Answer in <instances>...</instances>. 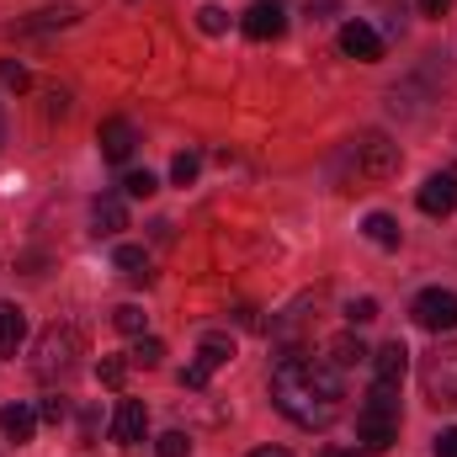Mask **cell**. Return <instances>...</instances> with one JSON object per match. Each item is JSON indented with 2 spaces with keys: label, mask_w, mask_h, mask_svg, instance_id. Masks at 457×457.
Masks as SVG:
<instances>
[{
  "label": "cell",
  "mask_w": 457,
  "mask_h": 457,
  "mask_svg": "<svg viewBox=\"0 0 457 457\" xmlns=\"http://www.w3.org/2000/svg\"><path fill=\"white\" fill-rule=\"evenodd\" d=\"M271 404L303 431L336 426L345 410L341 367H330L325 356H282L277 372H271Z\"/></svg>",
  "instance_id": "obj_1"
},
{
  "label": "cell",
  "mask_w": 457,
  "mask_h": 457,
  "mask_svg": "<svg viewBox=\"0 0 457 457\" xmlns=\"http://www.w3.org/2000/svg\"><path fill=\"white\" fill-rule=\"evenodd\" d=\"M356 442H361V453H372V457L388 453L399 442V388L372 383V394H367V404L356 415Z\"/></svg>",
  "instance_id": "obj_2"
},
{
  "label": "cell",
  "mask_w": 457,
  "mask_h": 457,
  "mask_svg": "<svg viewBox=\"0 0 457 457\" xmlns=\"http://www.w3.org/2000/svg\"><path fill=\"white\" fill-rule=\"evenodd\" d=\"M80 356H86V336L75 325H48L32 345V372L37 378H64V372H75Z\"/></svg>",
  "instance_id": "obj_3"
},
{
  "label": "cell",
  "mask_w": 457,
  "mask_h": 457,
  "mask_svg": "<svg viewBox=\"0 0 457 457\" xmlns=\"http://www.w3.org/2000/svg\"><path fill=\"white\" fill-rule=\"evenodd\" d=\"M420 388L436 410H457V341H442L420 361Z\"/></svg>",
  "instance_id": "obj_4"
},
{
  "label": "cell",
  "mask_w": 457,
  "mask_h": 457,
  "mask_svg": "<svg viewBox=\"0 0 457 457\" xmlns=\"http://www.w3.org/2000/svg\"><path fill=\"white\" fill-rule=\"evenodd\" d=\"M351 160H356V176H361V181H388V176H399V165H404V154H399V144H394L388 133H361V138L351 144Z\"/></svg>",
  "instance_id": "obj_5"
},
{
  "label": "cell",
  "mask_w": 457,
  "mask_h": 457,
  "mask_svg": "<svg viewBox=\"0 0 457 457\" xmlns=\"http://www.w3.org/2000/svg\"><path fill=\"white\" fill-rule=\"evenodd\" d=\"M234 361V336L228 330H208L203 341H197V361L181 372V388H192V394H203L208 383H213V372Z\"/></svg>",
  "instance_id": "obj_6"
},
{
  "label": "cell",
  "mask_w": 457,
  "mask_h": 457,
  "mask_svg": "<svg viewBox=\"0 0 457 457\" xmlns=\"http://www.w3.org/2000/svg\"><path fill=\"white\" fill-rule=\"evenodd\" d=\"M410 320H415L420 330H431V336L457 330V293L453 287H426V293L410 303Z\"/></svg>",
  "instance_id": "obj_7"
},
{
  "label": "cell",
  "mask_w": 457,
  "mask_h": 457,
  "mask_svg": "<svg viewBox=\"0 0 457 457\" xmlns=\"http://www.w3.org/2000/svg\"><path fill=\"white\" fill-rule=\"evenodd\" d=\"M420 213H431V219H447L457 213V176L453 170H436V176H426V187H420Z\"/></svg>",
  "instance_id": "obj_8"
},
{
  "label": "cell",
  "mask_w": 457,
  "mask_h": 457,
  "mask_svg": "<svg viewBox=\"0 0 457 457\" xmlns=\"http://www.w3.org/2000/svg\"><path fill=\"white\" fill-rule=\"evenodd\" d=\"M367 361H372V383L399 388V383H404V372H410V345H404V341H388V345H378Z\"/></svg>",
  "instance_id": "obj_9"
},
{
  "label": "cell",
  "mask_w": 457,
  "mask_h": 457,
  "mask_svg": "<svg viewBox=\"0 0 457 457\" xmlns=\"http://www.w3.org/2000/svg\"><path fill=\"white\" fill-rule=\"evenodd\" d=\"M96 144H102V160H112V165H122L133 149H138V128L128 122V117H107L102 128H96Z\"/></svg>",
  "instance_id": "obj_10"
},
{
  "label": "cell",
  "mask_w": 457,
  "mask_h": 457,
  "mask_svg": "<svg viewBox=\"0 0 457 457\" xmlns=\"http://www.w3.org/2000/svg\"><path fill=\"white\" fill-rule=\"evenodd\" d=\"M341 54L356 59V64H378V59H383V37H378L367 21H345L341 27Z\"/></svg>",
  "instance_id": "obj_11"
},
{
  "label": "cell",
  "mask_w": 457,
  "mask_h": 457,
  "mask_svg": "<svg viewBox=\"0 0 457 457\" xmlns=\"http://www.w3.org/2000/svg\"><path fill=\"white\" fill-rule=\"evenodd\" d=\"M144 431H149V410L138 404V399H122L112 415V442L117 447H138L144 442Z\"/></svg>",
  "instance_id": "obj_12"
},
{
  "label": "cell",
  "mask_w": 457,
  "mask_h": 457,
  "mask_svg": "<svg viewBox=\"0 0 457 457\" xmlns=\"http://www.w3.org/2000/svg\"><path fill=\"white\" fill-rule=\"evenodd\" d=\"M239 27H245V37L271 43V37H282V32H287V16H282L277 5H266V0H261V5H250V11H245V21H239Z\"/></svg>",
  "instance_id": "obj_13"
},
{
  "label": "cell",
  "mask_w": 457,
  "mask_h": 457,
  "mask_svg": "<svg viewBox=\"0 0 457 457\" xmlns=\"http://www.w3.org/2000/svg\"><path fill=\"white\" fill-rule=\"evenodd\" d=\"M122 228H128V208H122V197H112V192L96 197V203H91V234H107V239H112V234H122Z\"/></svg>",
  "instance_id": "obj_14"
},
{
  "label": "cell",
  "mask_w": 457,
  "mask_h": 457,
  "mask_svg": "<svg viewBox=\"0 0 457 457\" xmlns=\"http://www.w3.org/2000/svg\"><path fill=\"white\" fill-rule=\"evenodd\" d=\"M0 431H5V442H32V431H37V410H27V404H5L0 410Z\"/></svg>",
  "instance_id": "obj_15"
},
{
  "label": "cell",
  "mask_w": 457,
  "mask_h": 457,
  "mask_svg": "<svg viewBox=\"0 0 457 457\" xmlns=\"http://www.w3.org/2000/svg\"><path fill=\"white\" fill-rule=\"evenodd\" d=\"M27 341V314L16 303H0V356H16Z\"/></svg>",
  "instance_id": "obj_16"
},
{
  "label": "cell",
  "mask_w": 457,
  "mask_h": 457,
  "mask_svg": "<svg viewBox=\"0 0 457 457\" xmlns=\"http://www.w3.org/2000/svg\"><path fill=\"white\" fill-rule=\"evenodd\" d=\"M361 234H367L378 250H399V239H404V228H399L394 213H367V219H361Z\"/></svg>",
  "instance_id": "obj_17"
},
{
  "label": "cell",
  "mask_w": 457,
  "mask_h": 457,
  "mask_svg": "<svg viewBox=\"0 0 457 457\" xmlns=\"http://www.w3.org/2000/svg\"><path fill=\"white\" fill-rule=\"evenodd\" d=\"M112 266L128 277V282H149V255H144V245H117Z\"/></svg>",
  "instance_id": "obj_18"
},
{
  "label": "cell",
  "mask_w": 457,
  "mask_h": 457,
  "mask_svg": "<svg viewBox=\"0 0 457 457\" xmlns=\"http://www.w3.org/2000/svg\"><path fill=\"white\" fill-rule=\"evenodd\" d=\"M367 356H372V351L356 341V336H336V341H330V367H361Z\"/></svg>",
  "instance_id": "obj_19"
},
{
  "label": "cell",
  "mask_w": 457,
  "mask_h": 457,
  "mask_svg": "<svg viewBox=\"0 0 457 457\" xmlns=\"http://www.w3.org/2000/svg\"><path fill=\"white\" fill-rule=\"evenodd\" d=\"M80 11L75 5H48V11H37L32 21H21V32H48V27H70Z\"/></svg>",
  "instance_id": "obj_20"
},
{
  "label": "cell",
  "mask_w": 457,
  "mask_h": 457,
  "mask_svg": "<svg viewBox=\"0 0 457 457\" xmlns=\"http://www.w3.org/2000/svg\"><path fill=\"white\" fill-rule=\"evenodd\" d=\"M197 170H203V154H192V149H181V154L170 160V181H176V187H192Z\"/></svg>",
  "instance_id": "obj_21"
},
{
  "label": "cell",
  "mask_w": 457,
  "mask_h": 457,
  "mask_svg": "<svg viewBox=\"0 0 457 457\" xmlns=\"http://www.w3.org/2000/svg\"><path fill=\"white\" fill-rule=\"evenodd\" d=\"M144 320H149V314H144L138 303H122V309H112V325L122 330V336H144Z\"/></svg>",
  "instance_id": "obj_22"
},
{
  "label": "cell",
  "mask_w": 457,
  "mask_h": 457,
  "mask_svg": "<svg viewBox=\"0 0 457 457\" xmlns=\"http://www.w3.org/2000/svg\"><path fill=\"white\" fill-rule=\"evenodd\" d=\"M160 356H165V345L154 341V336H138V345L128 351V361H133V367H160Z\"/></svg>",
  "instance_id": "obj_23"
},
{
  "label": "cell",
  "mask_w": 457,
  "mask_h": 457,
  "mask_svg": "<svg viewBox=\"0 0 457 457\" xmlns=\"http://www.w3.org/2000/svg\"><path fill=\"white\" fill-rule=\"evenodd\" d=\"M122 192H128V197H154L160 181H154L149 170H128V176H122Z\"/></svg>",
  "instance_id": "obj_24"
},
{
  "label": "cell",
  "mask_w": 457,
  "mask_h": 457,
  "mask_svg": "<svg viewBox=\"0 0 457 457\" xmlns=\"http://www.w3.org/2000/svg\"><path fill=\"white\" fill-rule=\"evenodd\" d=\"M154 453L160 457H192V436H187V431H165V436L154 442Z\"/></svg>",
  "instance_id": "obj_25"
},
{
  "label": "cell",
  "mask_w": 457,
  "mask_h": 457,
  "mask_svg": "<svg viewBox=\"0 0 457 457\" xmlns=\"http://www.w3.org/2000/svg\"><path fill=\"white\" fill-rule=\"evenodd\" d=\"M197 27H203L208 37H219V32H228V11L224 5H203V11H197Z\"/></svg>",
  "instance_id": "obj_26"
},
{
  "label": "cell",
  "mask_w": 457,
  "mask_h": 457,
  "mask_svg": "<svg viewBox=\"0 0 457 457\" xmlns=\"http://www.w3.org/2000/svg\"><path fill=\"white\" fill-rule=\"evenodd\" d=\"M345 320H351V325H372V320H378V298H356V303L345 309Z\"/></svg>",
  "instance_id": "obj_27"
},
{
  "label": "cell",
  "mask_w": 457,
  "mask_h": 457,
  "mask_svg": "<svg viewBox=\"0 0 457 457\" xmlns=\"http://www.w3.org/2000/svg\"><path fill=\"white\" fill-rule=\"evenodd\" d=\"M64 415H70V399H59V394H48V399H43V410H37V420H48V426H59Z\"/></svg>",
  "instance_id": "obj_28"
},
{
  "label": "cell",
  "mask_w": 457,
  "mask_h": 457,
  "mask_svg": "<svg viewBox=\"0 0 457 457\" xmlns=\"http://www.w3.org/2000/svg\"><path fill=\"white\" fill-rule=\"evenodd\" d=\"M96 372H102V383H107V388H122V378H128V361H122V356H107Z\"/></svg>",
  "instance_id": "obj_29"
},
{
  "label": "cell",
  "mask_w": 457,
  "mask_h": 457,
  "mask_svg": "<svg viewBox=\"0 0 457 457\" xmlns=\"http://www.w3.org/2000/svg\"><path fill=\"white\" fill-rule=\"evenodd\" d=\"M0 80H5V86H16V91H27V86H32V75H27L21 64H11V59H0Z\"/></svg>",
  "instance_id": "obj_30"
},
{
  "label": "cell",
  "mask_w": 457,
  "mask_h": 457,
  "mask_svg": "<svg viewBox=\"0 0 457 457\" xmlns=\"http://www.w3.org/2000/svg\"><path fill=\"white\" fill-rule=\"evenodd\" d=\"M431 457H457V426H447V431L436 436V447H431Z\"/></svg>",
  "instance_id": "obj_31"
},
{
  "label": "cell",
  "mask_w": 457,
  "mask_h": 457,
  "mask_svg": "<svg viewBox=\"0 0 457 457\" xmlns=\"http://www.w3.org/2000/svg\"><path fill=\"white\" fill-rule=\"evenodd\" d=\"M420 5V16H431V21H442L447 11H453V0H415Z\"/></svg>",
  "instance_id": "obj_32"
},
{
  "label": "cell",
  "mask_w": 457,
  "mask_h": 457,
  "mask_svg": "<svg viewBox=\"0 0 457 457\" xmlns=\"http://www.w3.org/2000/svg\"><path fill=\"white\" fill-rule=\"evenodd\" d=\"M70 112V96H64V91H54V96H48V117H64Z\"/></svg>",
  "instance_id": "obj_33"
},
{
  "label": "cell",
  "mask_w": 457,
  "mask_h": 457,
  "mask_svg": "<svg viewBox=\"0 0 457 457\" xmlns=\"http://www.w3.org/2000/svg\"><path fill=\"white\" fill-rule=\"evenodd\" d=\"M325 457H372V453H361V447H330Z\"/></svg>",
  "instance_id": "obj_34"
},
{
  "label": "cell",
  "mask_w": 457,
  "mask_h": 457,
  "mask_svg": "<svg viewBox=\"0 0 457 457\" xmlns=\"http://www.w3.org/2000/svg\"><path fill=\"white\" fill-rule=\"evenodd\" d=\"M250 457H293V453H287V447H255Z\"/></svg>",
  "instance_id": "obj_35"
},
{
  "label": "cell",
  "mask_w": 457,
  "mask_h": 457,
  "mask_svg": "<svg viewBox=\"0 0 457 457\" xmlns=\"http://www.w3.org/2000/svg\"><path fill=\"white\" fill-rule=\"evenodd\" d=\"M0 144H5V112H0Z\"/></svg>",
  "instance_id": "obj_36"
}]
</instances>
